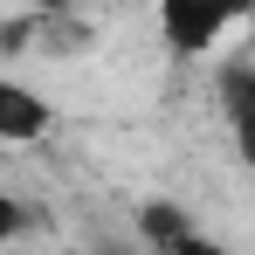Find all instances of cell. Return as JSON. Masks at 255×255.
<instances>
[{
	"label": "cell",
	"instance_id": "6da1fadb",
	"mask_svg": "<svg viewBox=\"0 0 255 255\" xmlns=\"http://www.w3.org/2000/svg\"><path fill=\"white\" fill-rule=\"evenodd\" d=\"M97 42V21H90L83 7H35V14H14V21H0V48L7 55H83Z\"/></svg>",
	"mask_w": 255,
	"mask_h": 255
},
{
	"label": "cell",
	"instance_id": "7a4b0ae2",
	"mask_svg": "<svg viewBox=\"0 0 255 255\" xmlns=\"http://www.w3.org/2000/svg\"><path fill=\"white\" fill-rule=\"evenodd\" d=\"M255 0H159V35L172 55H207L235 21H249Z\"/></svg>",
	"mask_w": 255,
	"mask_h": 255
},
{
	"label": "cell",
	"instance_id": "3957f363",
	"mask_svg": "<svg viewBox=\"0 0 255 255\" xmlns=\"http://www.w3.org/2000/svg\"><path fill=\"white\" fill-rule=\"evenodd\" d=\"M221 111H228V131H235V152L255 166V62H221Z\"/></svg>",
	"mask_w": 255,
	"mask_h": 255
},
{
	"label": "cell",
	"instance_id": "277c9868",
	"mask_svg": "<svg viewBox=\"0 0 255 255\" xmlns=\"http://www.w3.org/2000/svg\"><path fill=\"white\" fill-rule=\"evenodd\" d=\"M42 131H48V104L28 83L0 76V145H35Z\"/></svg>",
	"mask_w": 255,
	"mask_h": 255
},
{
	"label": "cell",
	"instance_id": "5b68a950",
	"mask_svg": "<svg viewBox=\"0 0 255 255\" xmlns=\"http://www.w3.org/2000/svg\"><path fill=\"white\" fill-rule=\"evenodd\" d=\"M186 235H193V221H186V207H179V200H145V207H138V242H145L152 255L179 249Z\"/></svg>",
	"mask_w": 255,
	"mask_h": 255
},
{
	"label": "cell",
	"instance_id": "8992f818",
	"mask_svg": "<svg viewBox=\"0 0 255 255\" xmlns=\"http://www.w3.org/2000/svg\"><path fill=\"white\" fill-rule=\"evenodd\" d=\"M21 228H28V214H21V200H14V193H0V249H7V242H14Z\"/></svg>",
	"mask_w": 255,
	"mask_h": 255
},
{
	"label": "cell",
	"instance_id": "52a82bcc",
	"mask_svg": "<svg viewBox=\"0 0 255 255\" xmlns=\"http://www.w3.org/2000/svg\"><path fill=\"white\" fill-rule=\"evenodd\" d=\"M166 255H228V249H221V242H207V235H186V242H179V249H166Z\"/></svg>",
	"mask_w": 255,
	"mask_h": 255
},
{
	"label": "cell",
	"instance_id": "ba28073f",
	"mask_svg": "<svg viewBox=\"0 0 255 255\" xmlns=\"http://www.w3.org/2000/svg\"><path fill=\"white\" fill-rule=\"evenodd\" d=\"M90 255H152V249H131V242H97Z\"/></svg>",
	"mask_w": 255,
	"mask_h": 255
},
{
	"label": "cell",
	"instance_id": "9c48e42d",
	"mask_svg": "<svg viewBox=\"0 0 255 255\" xmlns=\"http://www.w3.org/2000/svg\"><path fill=\"white\" fill-rule=\"evenodd\" d=\"M249 62H255V7H249Z\"/></svg>",
	"mask_w": 255,
	"mask_h": 255
},
{
	"label": "cell",
	"instance_id": "30bf717a",
	"mask_svg": "<svg viewBox=\"0 0 255 255\" xmlns=\"http://www.w3.org/2000/svg\"><path fill=\"white\" fill-rule=\"evenodd\" d=\"M69 255H83V249H69Z\"/></svg>",
	"mask_w": 255,
	"mask_h": 255
}]
</instances>
